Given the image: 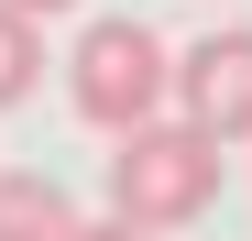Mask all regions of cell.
Segmentation results:
<instances>
[{
  "instance_id": "obj_1",
  "label": "cell",
  "mask_w": 252,
  "mask_h": 241,
  "mask_svg": "<svg viewBox=\"0 0 252 241\" xmlns=\"http://www.w3.org/2000/svg\"><path fill=\"white\" fill-rule=\"evenodd\" d=\"M110 219L132 230H197L220 209V143L197 132V120H132V132H110Z\"/></svg>"
},
{
  "instance_id": "obj_2",
  "label": "cell",
  "mask_w": 252,
  "mask_h": 241,
  "mask_svg": "<svg viewBox=\"0 0 252 241\" xmlns=\"http://www.w3.org/2000/svg\"><path fill=\"white\" fill-rule=\"evenodd\" d=\"M164 77H176V55H164V33L154 22H88L77 33V55H66V99L88 132H132V120L164 110Z\"/></svg>"
},
{
  "instance_id": "obj_3",
  "label": "cell",
  "mask_w": 252,
  "mask_h": 241,
  "mask_svg": "<svg viewBox=\"0 0 252 241\" xmlns=\"http://www.w3.org/2000/svg\"><path fill=\"white\" fill-rule=\"evenodd\" d=\"M164 99H176V120H197L208 143H252V22L197 33L176 55V77H164Z\"/></svg>"
},
{
  "instance_id": "obj_4",
  "label": "cell",
  "mask_w": 252,
  "mask_h": 241,
  "mask_svg": "<svg viewBox=\"0 0 252 241\" xmlns=\"http://www.w3.org/2000/svg\"><path fill=\"white\" fill-rule=\"evenodd\" d=\"M77 209H66V186L44 165H0V241H55Z\"/></svg>"
},
{
  "instance_id": "obj_5",
  "label": "cell",
  "mask_w": 252,
  "mask_h": 241,
  "mask_svg": "<svg viewBox=\"0 0 252 241\" xmlns=\"http://www.w3.org/2000/svg\"><path fill=\"white\" fill-rule=\"evenodd\" d=\"M44 22H33V11H11V0H0V110H22L33 88H44Z\"/></svg>"
},
{
  "instance_id": "obj_6",
  "label": "cell",
  "mask_w": 252,
  "mask_h": 241,
  "mask_svg": "<svg viewBox=\"0 0 252 241\" xmlns=\"http://www.w3.org/2000/svg\"><path fill=\"white\" fill-rule=\"evenodd\" d=\"M55 241H154V230H132V219H66Z\"/></svg>"
},
{
  "instance_id": "obj_7",
  "label": "cell",
  "mask_w": 252,
  "mask_h": 241,
  "mask_svg": "<svg viewBox=\"0 0 252 241\" xmlns=\"http://www.w3.org/2000/svg\"><path fill=\"white\" fill-rule=\"evenodd\" d=\"M11 11H33V22H44V11H77V0H11Z\"/></svg>"
}]
</instances>
